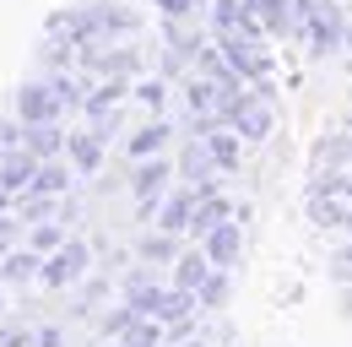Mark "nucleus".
Returning <instances> with one entry per match:
<instances>
[{
    "mask_svg": "<svg viewBox=\"0 0 352 347\" xmlns=\"http://www.w3.org/2000/svg\"><path fill=\"white\" fill-rule=\"evenodd\" d=\"M16 120H22V125H49V120H60L54 87L49 82H22L16 87Z\"/></svg>",
    "mask_w": 352,
    "mask_h": 347,
    "instance_id": "1",
    "label": "nucleus"
},
{
    "mask_svg": "<svg viewBox=\"0 0 352 347\" xmlns=\"http://www.w3.org/2000/svg\"><path fill=\"white\" fill-rule=\"evenodd\" d=\"M228 125L239 130L244 141H265V136H271V109H265V98H261V92H255V98L244 92V98L228 109Z\"/></svg>",
    "mask_w": 352,
    "mask_h": 347,
    "instance_id": "2",
    "label": "nucleus"
},
{
    "mask_svg": "<svg viewBox=\"0 0 352 347\" xmlns=\"http://www.w3.org/2000/svg\"><path fill=\"white\" fill-rule=\"evenodd\" d=\"M87 244H60L54 255H44V282L49 288H65V282H76L82 271H87Z\"/></svg>",
    "mask_w": 352,
    "mask_h": 347,
    "instance_id": "3",
    "label": "nucleus"
},
{
    "mask_svg": "<svg viewBox=\"0 0 352 347\" xmlns=\"http://www.w3.org/2000/svg\"><path fill=\"white\" fill-rule=\"evenodd\" d=\"M33 174H38V158H33L28 147H6V152H0V185H6L11 196L33 190Z\"/></svg>",
    "mask_w": 352,
    "mask_h": 347,
    "instance_id": "4",
    "label": "nucleus"
},
{
    "mask_svg": "<svg viewBox=\"0 0 352 347\" xmlns=\"http://www.w3.org/2000/svg\"><path fill=\"white\" fill-rule=\"evenodd\" d=\"M222 54H228V65L239 71V76H265L271 71V60L261 54V39H222Z\"/></svg>",
    "mask_w": 352,
    "mask_h": 347,
    "instance_id": "5",
    "label": "nucleus"
},
{
    "mask_svg": "<svg viewBox=\"0 0 352 347\" xmlns=\"http://www.w3.org/2000/svg\"><path fill=\"white\" fill-rule=\"evenodd\" d=\"M201 207V190L195 185H184V190H174L163 207H157V222H163V233H184L190 228V212Z\"/></svg>",
    "mask_w": 352,
    "mask_h": 347,
    "instance_id": "6",
    "label": "nucleus"
},
{
    "mask_svg": "<svg viewBox=\"0 0 352 347\" xmlns=\"http://www.w3.org/2000/svg\"><path fill=\"white\" fill-rule=\"evenodd\" d=\"M206 255H212V266H239V255H244V233H239V222H222V228H212L206 233Z\"/></svg>",
    "mask_w": 352,
    "mask_h": 347,
    "instance_id": "7",
    "label": "nucleus"
},
{
    "mask_svg": "<svg viewBox=\"0 0 352 347\" xmlns=\"http://www.w3.org/2000/svg\"><path fill=\"white\" fill-rule=\"evenodd\" d=\"M22 147H28L38 163H49V158L65 152V136L54 130V120H49V125H22Z\"/></svg>",
    "mask_w": 352,
    "mask_h": 347,
    "instance_id": "8",
    "label": "nucleus"
},
{
    "mask_svg": "<svg viewBox=\"0 0 352 347\" xmlns=\"http://www.w3.org/2000/svg\"><path fill=\"white\" fill-rule=\"evenodd\" d=\"M228 212H239V207H228L222 196H201V207L190 212V228H184V233H195V239H206L212 228H222V222H228Z\"/></svg>",
    "mask_w": 352,
    "mask_h": 347,
    "instance_id": "9",
    "label": "nucleus"
},
{
    "mask_svg": "<svg viewBox=\"0 0 352 347\" xmlns=\"http://www.w3.org/2000/svg\"><path fill=\"white\" fill-rule=\"evenodd\" d=\"M65 152H71V163L82 174H98V158H103V136L98 130H76V136H65Z\"/></svg>",
    "mask_w": 352,
    "mask_h": 347,
    "instance_id": "10",
    "label": "nucleus"
},
{
    "mask_svg": "<svg viewBox=\"0 0 352 347\" xmlns=\"http://www.w3.org/2000/svg\"><path fill=\"white\" fill-rule=\"evenodd\" d=\"M217 266H212V255L201 250V255H179L174 260V288H190V293H201V282L212 277Z\"/></svg>",
    "mask_w": 352,
    "mask_h": 347,
    "instance_id": "11",
    "label": "nucleus"
},
{
    "mask_svg": "<svg viewBox=\"0 0 352 347\" xmlns=\"http://www.w3.org/2000/svg\"><path fill=\"white\" fill-rule=\"evenodd\" d=\"M0 277L6 282H33V277H44V255L38 250H16V255L0 260Z\"/></svg>",
    "mask_w": 352,
    "mask_h": 347,
    "instance_id": "12",
    "label": "nucleus"
},
{
    "mask_svg": "<svg viewBox=\"0 0 352 347\" xmlns=\"http://www.w3.org/2000/svg\"><path fill=\"white\" fill-rule=\"evenodd\" d=\"M168 174H174V163H141V169L131 174V190L141 201H157V190L168 185Z\"/></svg>",
    "mask_w": 352,
    "mask_h": 347,
    "instance_id": "13",
    "label": "nucleus"
},
{
    "mask_svg": "<svg viewBox=\"0 0 352 347\" xmlns=\"http://www.w3.org/2000/svg\"><path fill=\"white\" fill-rule=\"evenodd\" d=\"M206 152H212V163L217 169H239V130H212L206 136Z\"/></svg>",
    "mask_w": 352,
    "mask_h": 347,
    "instance_id": "14",
    "label": "nucleus"
},
{
    "mask_svg": "<svg viewBox=\"0 0 352 347\" xmlns=\"http://www.w3.org/2000/svg\"><path fill=\"white\" fill-rule=\"evenodd\" d=\"M163 141H168V125H157V120H152V125H141L131 141H125V152H131L135 163H141V158H152V152H157Z\"/></svg>",
    "mask_w": 352,
    "mask_h": 347,
    "instance_id": "15",
    "label": "nucleus"
},
{
    "mask_svg": "<svg viewBox=\"0 0 352 347\" xmlns=\"http://www.w3.org/2000/svg\"><path fill=\"white\" fill-rule=\"evenodd\" d=\"M65 185H71V169H60L54 158L38 163V174H33V196H65Z\"/></svg>",
    "mask_w": 352,
    "mask_h": 347,
    "instance_id": "16",
    "label": "nucleus"
},
{
    "mask_svg": "<svg viewBox=\"0 0 352 347\" xmlns=\"http://www.w3.org/2000/svg\"><path fill=\"white\" fill-rule=\"evenodd\" d=\"M314 222L320 228H352V207H342L336 196H314Z\"/></svg>",
    "mask_w": 352,
    "mask_h": 347,
    "instance_id": "17",
    "label": "nucleus"
},
{
    "mask_svg": "<svg viewBox=\"0 0 352 347\" xmlns=\"http://www.w3.org/2000/svg\"><path fill=\"white\" fill-rule=\"evenodd\" d=\"M125 342L131 347H163V320H157V315H135L131 331H125Z\"/></svg>",
    "mask_w": 352,
    "mask_h": 347,
    "instance_id": "18",
    "label": "nucleus"
},
{
    "mask_svg": "<svg viewBox=\"0 0 352 347\" xmlns=\"http://www.w3.org/2000/svg\"><path fill=\"white\" fill-rule=\"evenodd\" d=\"M250 6V17L261 22V28H287V11H282V0H244Z\"/></svg>",
    "mask_w": 352,
    "mask_h": 347,
    "instance_id": "19",
    "label": "nucleus"
},
{
    "mask_svg": "<svg viewBox=\"0 0 352 347\" xmlns=\"http://www.w3.org/2000/svg\"><path fill=\"white\" fill-rule=\"evenodd\" d=\"M228 293H233V288H228V277H222V271H212V277L201 282V293H195V299L206 304V309H222V304H228Z\"/></svg>",
    "mask_w": 352,
    "mask_h": 347,
    "instance_id": "20",
    "label": "nucleus"
},
{
    "mask_svg": "<svg viewBox=\"0 0 352 347\" xmlns=\"http://www.w3.org/2000/svg\"><path fill=\"white\" fill-rule=\"evenodd\" d=\"M60 244H65V233H60V222H38V228H33V250H38V255H49V250H60Z\"/></svg>",
    "mask_w": 352,
    "mask_h": 347,
    "instance_id": "21",
    "label": "nucleus"
},
{
    "mask_svg": "<svg viewBox=\"0 0 352 347\" xmlns=\"http://www.w3.org/2000/svg\"><path fill=\"white\" fill-rule=\"evenodd\" d=\"M141 255H146V260H179L174 255V233H152V239H141Z\"/></svg>",
    "mask_w": 352,
    "mask_h": 347,
    "instance_id": "22",
    "label": "nucleus"
},
{
    "mask_svg": "<svg viewBox=\"0 0 352 347\" xmlns=\"http://www.w3.org/2000/svg\"><path fill=\"white\" fill-rule=\"evenodd\" d=\"M49 87H54V98H60V109H76V103H87V98H82V87L71 82V76H49Z\"/></svg>",
    "mask_w": 352,
    "mask_h": 347,
    "instance_id": "23",
    "label": "nucleus"
},
{
    "mask_svg": "<svg viewBox=\"0 0 352 347\" xmlns=\"http://www.w3.org/2000/svg\"><path fill=\"white\" fill-rule=\"evenodd\" d=\"M6 147H22V120H16V125L0 120V152H6Z\"/></svg>",
    "mask_w": 352,
    "mask_h": 347,
    "instance_id": "24",
    "label": "nucleus"
},
{
    "mask_svg": "<svg viewBox=\"0 0 352 347\" xmlns=\"http://www.w3.org/2000/svg\"><path fill=\"white\" fill-rule=\"evenodd\" d=\"M28 347H60V331L44 326V331H33V337H28Z\"/></svg>",
    "mask_w": 352,
    "mask_h": 347,
    "instance_id": "25",
    "label": "nucleus"
},
{
    "mask_svg": "<svg viewBox=\"0 0 352 347\" xmlns=\"http://www.w3.org/2000/svg\"><path fill=\"white\" fill-rule=\"evenodd\" d=\"M0 347H28V331H6L0 326Z\"/></svg>",
    "mask_w": 352,
    "mask_h": 347,
    "instance_id": "26",
    "label": "nucleus"
},
{
    "mask_svg": "<svg viewBox=\"0 0 352 347\" xmlns=\"http://www.w3.org/2000/svg\"><path fill=\"white\" fill-rule=\"evenodd\" d=\"M157 6H163L168 17H184V11H190V0H157Z\"/></svg>",
    "mask_w": 352,
    "mask_h": 347,
    "instance_id": "27",
    "label": "nucleus"
},
{
    "mask_svg": "<svg viewBox=\"0 0 352 347\" xmlns=\"http://www.w3.org/2000/svg\"><path fill=\"white\" fill-rule=\"evenodd\" d=\"M6 207H11V190H6V185H0V212H6Z\"/></svg>",
    "mask_w": 352,
    "mask_h": 347,
    "instance_id": "28",
    "label": "nucleus"
},
{
    "mask_svg": "<svg viewBox=\"0 0 352 347\" xmlns=\"http://www.w3.org/2000/svg\"><path fill=\"white\" fill-rule=\"evenodd\" d=\"M6 233H11V222H6V217H0V239H6Z\"/></svg>",
    "mask_w": 352,
    "mask_h": 347,
    "instance_id": "29",
    "label": "nucleus"
},
{
    "mask_svg": "<svg viewBox=\"0 0 352 347\" xmlns=\"http://www.w3.org/2000/svg\"><path fill=\"white\" fill-rule=\"evenodd\" d=\"M109 347H131V342H125V337H120V342H109Z\"/></svg>",
    "mask_w": 352,
    "mask_h": 347,
    "instance_id": "30",
    "label": "nucleus"
},
{
    "mask_svg": "<svg viewBox=\"0 0 352 347\" xmlns=\"http://www.w3.org/2000/svg\"><path fill=\"white\" fill-rule=\"evenodd\" d=\"M174 347H201V342H174Z\"/></svg>",
    "mask_w": 352,
    "mask_h": 347,
    "instance_id": "31",
    "label": "nucleus"
},
{
    "mask_svg": "<svg viewBox=\"0 0 352 347\" xmlns=\"http://www.w3.org/2000/svg\"><path fill=\"white\" fill-rule=\"evenodd\" d=\"M0 260H6V239H0Z\"/></svg>",
    "mask_w": 352,
    "mask_h": 347,
    "instance_id": "32",
    "label": "nucleus"
},
{
    "mask_svg": "<svg viewBox=\"0 0 352 347\" xmlns=\"http://www.w3.org/2000/svg\"><path fill=\"white\" fill-rule=\"evenodd\" d=\"M347 43H352V33H347Z\"/></svg>",
    "mask_w": 352,
    "mask_h": 347,
    "instance_id": "33",
    "label": "nucleus"
}]
</instances>
